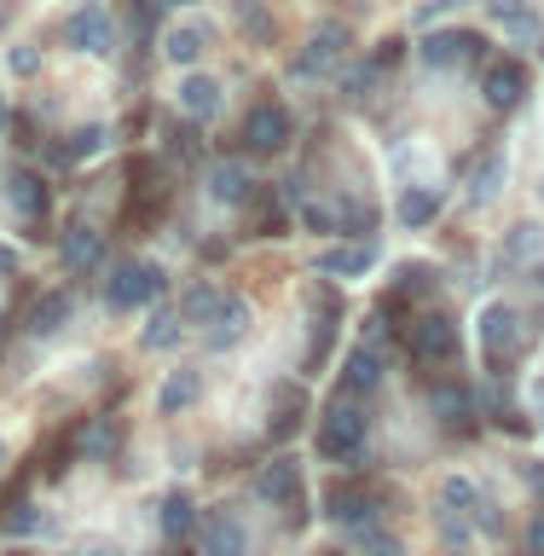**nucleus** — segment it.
I'll use <instances>...</instances> for the list:
<instances>
[{
	"label": "nucleus",
	"mask_w": 544,
	"mask_h": 556,
	"mask_svg": "<svg viewBox=\"0 0 544 556\" xmlns=\"http://www.w3.org/2000/svg\"><path fill=\"white\" fill-rule=\"evenodd\" d=\"M365 452V412L354 406V400H337L325 417H319V458L330 464H347Z\"/></svg>",
	"instance_id": "nucleus-1"
},
{
	"label": "nucleus",
	"mask_w": 544,
	"mask_h": 556,
	"mask_svg": "<svg viewBox=\"0 0 544 556\" xmlns=\"http://www.w3.org/2000/svg\"><path fill=\"white\" fill-rule=\"evenodd\" d=\"M156 290H163V267H151V261H122L111 273V285H104V302L116 313H134V307H146Z\"/></svg>",
	"instance_id": "nucleus-2"
},
{
	"label": "nucleus",
	"mask_w": 544,
	"mask_h": 556,
	"mask_svg": "<svg viewBox=\"0 0 544 556\" xmlns=\"http://www.w3.org/2000/svg\"><path fill=\"white\" fill-rule=\"evenodd\" d=\"M64 41L76 47V52H93V59H104V52L116 47L111 12L93 7V0H87V7H76V12H69V24H64Z\"/></svg>",
	"instance_id": "nucleus-3"
},
{
	"label": "nucleus",
	"mask_w": 544,
	"mask_h": 556,
	"mask_svg": "<svg viewBox=\"0 0 544 556\" xmlns=\"http://www.w3.org/2000/svg\"><path fill=\"white\" fill-rule=\"evenodd\" d=\"M412 359L423 365H452L458 359V325L446 319V313H429V319L412 325Z\"/></svg>",
	"instance_id": "nucleus-4"
},
{
	"label": "nucleus",
	"mask_w": 544,
	"mask_h": 556,
	"mask_svg": "<svg viewBox=\"0 0 544 556\" xmlns=\"http://www.w3.org/2000/svg\"><path fill=\"white\" fill-rule=\"evenodd\" d=\"M255 493L267 498L273 510H284V516L295 521V516H302V464H290V458H273L267 469H261Z\"/></svg>",
	"instance_id": "nucleus-5"
},
{
	"label": "nucleus",
	"mask_w": 544,
	"mask_h": 556,
	"mask_svg": "<svg viewBox=\"0 0 544 556\" xmlns=\"http://www.w3.org/2000/svg\"><path fill=\"white\" fill-rule=\"evenodd\" d=\"M243 146L250 151H284L290 146V111L284 104H255L243 116Z\"/></svg>",
	"instance_id": "nucleus-6"
},
{
	"label": "nucleus",
	"mask_w": 544,
	"mask_h": 556,
	"mask_svg": "<svg viewBox=\"0 0 544 556\" xmlns=\"http://www.w3.org/2000/svg\"><path fill=\"white\" fill-rule=\"evenodd\" d=\"M481 348H486V359H510L516 348H521V319H516V307H486L481 313Z\"/></svg>",
	"instance_id": "nucleus-7"
},
{
	"label": "nucleus",
	"mask_w": 544,
	"mask_h": 556,
	"mask_svg": "<svg viewBox=\"0 0 544 556\" xmlns=\"http://www.w3.org/2000/svg\"><path fill=\"white\" fill-rule=\"evenodd\" d=\"M481 93H486V104H493V111H516L521 93H528V70H521L516 59L493 64V70H486V81H481Z\"/></svg>",
	"instance_id": "nucleus-8"
},
{
	"label": "nucleus",
	"mask_w": 544,
	"mask_h": 556,
	"mask_svg": "<svg viewBox=\"0 0 544 556\" xmlns=\"http://www.w3.org/2000/svg\"><path fill=\"white\" fill-rule=\"evenodd\" d=\"M203 556H250V539H243V521L226 510L203 516Z\"/></svg>",
	"instance_id": "nucleus-9"
},
{
	"label": "nucleus",
	"mask_w": 544,
	"mask_h": 556,
	"mask_svg": "<svg viewBox=\"0 0 544 556\" xmlns=\"http://www.w3.org/2000/svg\"><path fill=\"white\" fill-rule=\"evenodd\" d=\"M325 510H330V521H342V528H371V498L359 493V486H347V481H337L325 493Z\"/></svg>",
	"instance_id": "nucleus-10"
},
{
	"label": "nucleus",
	"mask_w": 544,
	"mask_h": 556,
	"mask_svg": "<svg viewBox=\"0 0 544 556\" xmlns=\"http://www.w3.org/2000/svg\"><path fill=\"white\" fill-rule=\"evenodd\" d=\"M481 35L476 29H458V35H429L423 41V59L429 64H469V59H481Z\"/></svg>",
	"instance_id": "nucleus-11"
},
{
	"label": "nucleus",
	"mask_w": 544,
	"mask_h": 556,
	"mask_svg": "<svg viewBox=\"0 0 544 556\" xmlns=\"http://www.w3.org/2000/svg\"><path fill=\"white\" fill-rule=\"evenodd\" d=\"M382 382V359L371 354V348H354V354H347V365H342V394L354 400V394H371Z\"/></svg>",
	"instance_id": "nucleus-12"
},
{
	"label": "nucleus",
	"mask_w": 544,
	"mask_h": 556,
	"mask_svg": "<svg viewBox=\"0 0 544 556\" xmlns=\"http://www.w3.org/2000/svg\"><path fill=\"white\" fill-rule=\"evenodd\" d=\"M7 198H12V208H17V220H24V226H35L47 215V186L35 180V174H12Z\"/></svg>",
	"instance_id": "nucleus-13"
},
{
	"label": "nucleus",
	"mask_w": 544,
	"mask_h": 556,
	"mask_svg": "<svg viewBox=\"0 0 544 556\" xmlns=\"http://www.w3.org/2000/svg\"><path fill=\"white\" fill-rule=\"evenodd\" d=\"M243 325H250V307L238 302V295H220L215 307V330H208V348H232L243 337Z\"/></svg>",
	"instance_id": "nucleus-14"
},
{
	"label": "nucleus",
	"mask_w": 544,
	"mask_h": 556,
	"mask_svg": "<svg viewBox=\"0 0 544 556\" xmlns=\"http://www.w3.org/2000/svg\"><path fill=\"white\" fill-rule=\"evenodd\" d=\"M104 261V243L99 232H87V226H76V232H64V267L69 273H87V267H99Z\"/></svg>",
	"instance_id": "nucleus-15"
},
{
	"label": "nucleus",
	"mask_w": 544,
	"mask_h": 556,
	"mask_svg": "<svg viewBox=\"0 0 544 556\" xmlns=\"http://www.w3.org/2000/svg\"><path fill=\"white\" fill-rule=\"evenodd\" d=\"M208 191H215V203H250V174L238 163H215L208 168Z\"/></svg>",
	"instance_id": "nucleus-16"
},
{
	"label": "nucleus",
	"mask_w": 544,
	"mask_h": 556,
	"mask_svg": "<svg viewBox=\"0 0 544 556\" xmlns=\"http://www.w3.org/2000/svg\"><path fill=\"white\" fill-rule=\"evenodd\" d=\"M203 47H208V29H203V24L168 29V41H163V52H168L174 64H198V59H203Z\"/></svg>",
	"instance_id": "nucleus-17"
},
{
	"label": "nucleus",
	"mask_w": 544,
	"mask_h": 556,
	"mask_svg": "<svg viewBox=\"0 0 544 556\" xmlns=\"http://www.w3.org/2000/svg\"><path fill=\"white\" fill-rule=\"evenodd\" d=\"M486 7H493V17L504 24V35H516V41H533V35H539V17L521 7V0H486Z\"/></svg>",
	"instance_id": "nucleus-18"
},
{
	"label": "nucleus",
	"mask_w": 544,
	"mask_h": 556,
	"mask_svg": "<svg viewBox=\"0 0 544 556\" xmlns=\"http://www.w3.org/2000/svg\"><path fill=\"white\" fill-rule=\"evenodd\" d=\"M365 267H371V243H365V250H325L319 255L325 278H365Z\"/></svg>",
	"instance_id": "nucleus-19"
},
{
	"label": "nucleus",
	"mask_w": 544,
	"mask_h": 556,
	"mask_svg": "<svg viewBox=\"0 0 544 556\" xmlns=\"http://www.w3.org/2000/svg\"><path fill=\"white\" fill-rule=\"evenodd\" d=\"M441 215V198H434L429 186H412L406 198H400V226H429Z\"/></svg>",
	"instance_id": "nucleus-20"
},
{
	"label": "nucleus",
	"mask_w": 544,
	"mask_h": 556,
	"mask_svg": "<svg viewBox=\"0 0 544 556\" xmlns=\"http://www.w3.org/2000/svg\"><path fill=\"white\" fill-rule=\"evenodd\" d=\"M198 394H203V377H198V371H174V377L163 382V394H156V406H163V412H180V406H191Z\"/></svg>",
	"instance_id": "nucleus-21"
},
{
	"label": "nucleus",
	"mask_w": 544,
	"mask_h": 556,
	"mask_svg": "<svg viewBox=\"0 0 544 556\" xmlns=\"http://www.w3.org/2000/svg\"><path fill=\"white\" fill-rule=\"evenodd\" d=\"M180 104L191 116H215V104H220V87L208 81V76H186L180 81Z\"/></svg>",
	"instance_id": "nucleus-22"
},
{
	"label": "nucleus",
	"mask_w": 544,
	"mask_h": 556,
	"mask_svg": "<svg viewBox=\"0 0 544 556\" xmlns=\"http://www.w3.org/2000/svg\"><path fill=\"white\" fill-rule=\"evenodd\" d=\"M544 250V226H533V220H521L510 238H504V261H510V267H521V261H533Z\"/></svg>",
	"instance_id": "nucleus-23"
},
{
	"label": "nucleus",
	"mask_w": 544,
	"mask_h": 556,
	"mask_svg": "<svg viewBox=\"0 0 544 556\" xmlns=\"http://www.w3.org/2000/svg\"><path fill=\"white\" fill-rule=\"evenodd\" d=\"M498 180H504V156L493 151V156H481V163H476V174H469V198H476V203H493Z\"/></svg>",
	"instance_id": "nucleus-24"
},
{
	"label": "nucleus",
	"mask_w": 544,
	"mask_h": 556,
	"mask_svg": "<svg viewBox=\"0 0 544 556\" xmlns=\"http://www.w3.org/2000/svg\"><path fill=\"white\" fill-rule=\"evenodd\" d=\"M342 41H347V29H342V24H325L319 35H313V52L302 59V70H325V64L342 52Z\"/></svg>",
	"instance_id": "nucleus-25"
},
{
	"label": "nucleus",
	"mask_w": 544,
	"mask_h": 556,
	"mask_svg": "<svg viewBox=\"0 0 544 556\" xmlns=\"http://www.w3.org/2000/svg\"><path fill=\"white\" fill-rule=\"evenodd\" d=\"M191 528H198L191 498H186V493H168V498H163V533H168V539H186Z\"/></svg>",
	"instance_id": "nucleus-26"
},
{
	"label": "nucleus",
	"mask_w": 544,
	"mask_h": 556,
	"mask_svg": "<svg viewBox=\"0 0 544 556\" xmlns=\"http://www.w3.org/2000/svg\"><path fill=\"white\" fill-rule=\"evenodd\" d=\"M441 504H446V510H481V493H476V481H469V476H446L441 481Z\"/></svg>",
	"instance_id": "nucleus-27"
},
{
	"label": "nucleus",
	"mask_w": 544,
	"mask_h": 556,
	"mask_svg": "<svg viewBox=\"0 0 544 556\" xmlns=\"http://www.w3.org/2000/svg\"><path fill=\"white\" fill-rule=\"evenodd\" d=\"M81 446H87V458H111V452H116V424H111V417L93 424V434H81Z\"/></svg>",
	"instance_id": "nucleus-28"
},
{
	"label": "nucleus",
	"mask_w": 544,
	"mask_h": 556,
	"mask_svg": "<svg viewBox=\"0 0 544 556\" xmlns=\"http://www.w3.org/2000/svg\"><path fill=\"white\" fill-rule=\"evenodd\" d=\"M180 313H156V319H151V330H146V348H168L174 337H180Z\"/></svg>",
	"instance_id": "nucleus-29"
},
{
	"label": "nucleus",
	"mask_w": 544,
	"mask_h": 556,
	"mask_svg": "<svg viewBox=\"0 0 544 556\" xmlns=\"http://www.w3.org/2000/svg\"><path fill=\"white\" fill-rule=\"evenodd\" d=\"M434 412H441L446 424H458V417L469 412V394H464V389H452V382H446V389H434Z\"/></svg>",
	"instance_id": "nucleus-30"
},
{
	"label": "nucleus",
	"mask_w": 544,
	"mask_h": 556,
	"mask_svg": "<svg viewBox=\"0 0 544 556\" xmlns=\"http://www.w3.org/2000/svg\"><path fill=\"white\" fill-rule=\"evenodd\" d=\"M215 307H220L215 290H191L186 302H180V319H215Z\"/></svg>",
	"instance_id": "nucleus-31"
},
{
	"label": "nucleus",
	"mask_w": 544,
	"mask_h": 556,
	"mask_svg": "<svg viewBox=\"0 0 544 556\" xmlns=\"http://www.w3.org/2000/svg\"><path fill=\"white\" fill-rule=\"evenodd\" d=\"M64 313H69L64 295H47V302H35V330H59Z\"/></svg>",
	"instance_id": "nucleus-32"
},
{
	"label": "nucleus",
	"mask_w": 544,
	"mask_h": 556,
	"mask_svg": "<svg viewBox=\"0 0 544 556\" xmlns=\"http://www.w3.org/2000/svg\"><path fill=\"white\" fill-rule=\"evenodd\" d=\"M255 232H261V238H278V232H284V215H278V203H255Z\"/></svg>",
	"instance_id": "nucleus-33"
},
{
	"label": "nucleus",
	"mask_w": 544,
	"mask_h": 556,
	"mask_svg": "<svg viewBox=\"0 0 544 556\" xmlns=\"http://www.w3.org/2000/svg\"><path fill=\"white\" fill-rule=\"evenodd\" d=\"M365 556H400V539L394 533H377V528H365Z\"/></svg>",
	"instance_id": "nucleus-34"
},
{
	"label": "nucleus",
	"mask_w": 544,
	"mask_h": 556,
	"mask_svg": "<svg viewBox=\"0 0 544 556\" xmlns=\"http://www.w3.org/2000/svg\"><path fill=\"white\" fill-rule=\"evenodd\" d=\"M93 151H104V128H81L69 139V156H93Z\"/></svg>",
	"instance_id": "nucleus-35"
},
{
	"label": "nucleus",
	"mask_w": 544,
	"mask_h": 556,
	"mask_svg": "<svg viewBox=\"0 0 544 556\" xmlns=\"http://www.w3.org/2000/svg\"><path fill=\"white\" fill-rule=\"evenodd\" d=\"M434 285H429V267H406L400 273V295H429Z\"/></svg>",
	"instance_id": "nucleus-36"
},
{
	"label": "nucleus",
	"mask_w": 544,
	"mask_h": 556,
	"mask_svg": "<svg viewBox=\"0 0 544 556\" xmlns=\"http://www.w3.org/2000/svg\"><path fill=\"white\" fill-rule=\"evenodd\" d=\"M337 208H330V203H307V226H313V232H337Z\"/></svg>",
	"instance_id": "nucleus-37"
},
{
	"label": "nucleus",
	"mask_w": 544,
	"mask_h": 556,
	"mask_svg": "<svg viewBox=\"0 0 544 556\" xmlns=\"http://www.w3.org/2000/svg\"><path fill=\"white\" fill-rule=\"evenodd\" d=\"M528 556H544V516H533V528H528Z\"/></svg>",
	"instance_id": "nucleus-38"
},
{
	"label": "nucleus",
	"mask_w": 544,
	"mask_h": 556,
	"mask_svg": "<svg viewBox=\"0 0 544 556\" xmlns=\"http://www.w3.org/2000/svg\"><path fill=\"white\" fill-rule=\"evenodd\" d=\"M12 70H17V76H29V70H35V52L17 47V52H12Z\"/></svg>",
	"instance_id": "nucleus-39"
},
{
	"label": "nucleus",
	"mask_w": 544,
	"mask_h": 556,
	"mask_svg": "<svg viewBox=\"0 0 544 556\" xmlns=\"http://www.w3.org/2000/svg\"><path fill=\"white\" fill-rule=\"evenodd\" d=\"M12 267H17V255H12V250H0V273H12Z\"/></svg>",
	"instance_id": "nucleus-40"
},
{
	"label": "nucleus",
	"mask_w": 544,
	"mask_h": 556,
	"mask_svg": "<svg viewBox=\"0 0 544 556\" xmlns=\"http://www.w3.org/2000/svg\"><path fill=\"white\" fill-rule=\"evenodd\" d=\"M156 7H186V0H156Z\"/></svg>",
	"instance_id": "nucleus-41"
},
{
	"label": "nucleus",
	"mask_w": 544,
	"mask_h": 556,
	"mask_svg": "<svg viewBox=\"0 0 544 556\" xmlns=\"http://www.w3.org/2000/svg\"><path fill=\"white\" fill-rule=\"evenodd\" d=\"M0 122H7V104H0Z\"/></svg>",
	"instance_id": "nucleus-42"
},
{
	"label": "nucleus",
	"mask_w": 544,
	"mask_h": 556,
	"mask_svg": "<svg viewBox=\"0 0 544 556\" xmlns=\"http://www.w3.org/2000/svg\"><path fill=\"white\" fill-rule=\"evenodd\" d=\"M0 464H7V446H0Z\"/></svg>",
	"instance_id": "nucleus-43"
}]
</instances>
